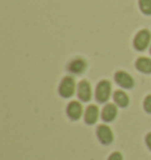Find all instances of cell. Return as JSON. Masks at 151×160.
I'll list each match as a JSON object with an SVG mask.
<instances>
[{"label":"cell","mask_w":151,"mask_h":160,"mask_svg":"<svg viewBox=\"0 0 151 160\" xmlns=\"http://www.w3.org/2000/svg\"><path fill=\"white\" fill-rule=\"evenodd\" d=\"M145 144H146V146H148V148L151 151V132L146 134V137H145Z\"/></svg>","instance_id":"2e32d148"},{"label":"cell","mask_w":151,"mask_h":160,"mask_svg":"<svg viewBox=\"0 0 151 160\" xmlns=\"http://www.w3.org/2000/svg\"><path fill=\"white\" fill-rule=\"evenodd\" d=\"M59 94L63 98H71L76 92V81L72 77H65L59 85Z\"/></svg>","instance_id":"3957f363"},{"label":"cell","mask_w":151,"mask_h":160,"mask_svg":"<svg viewBox=\"0 0 151 160\" xmlns=\"http://www.w3.org/2000/svg\"><path fill=\"white\" fill-rule=\"evenodd\" d=\"M117 105L116 104H106L102 111V119L105 122H111L116 119L117 117Z\"/></svg>","instance_id":"ba28073f"},{"label":"cell","mask_w":151,"mask_h":160,"mask_svg":"<svg viewBox=\"0 0 151 160\" xmlns=\"http://www.w3.org/2000/svg\"><path fill=\"white\" fill-rule=\"evenodd\" d=\"M107 160H123V155H122L121 152H113L110 154Z\"/></svg>","instance_id":"9a60e30c"},{"label":"cell","mask_w":151,"mask_h":160,"mask_svg":"<svg viewBox=\"0 0 151 160\" xmlns=\"http://www.w3.org/2000/svg\"><path fill=\"white\" fill-rule=\"evenodd\" d=\"M113 100H115V104L119 107H128L129 106V102H130V99H129V95L126 94L125 92L118 90L115 91L113 93Z\"/></svg>","instance_id":"7c38bea8"},{"label":"cell","mask_w":151,"mask_h":160,"mask_svg":"<svg viewBox=\"0 0 151 160\" xmlns=\"http://www.w3.org/2000/svg\"><path fill=\"white\" fill-rule=\"evenodd\" d=\"M97 137L103 145H110L113 141V133L107 125H99L97 127Z\"/></svg>","instance_id":"8992f818"},{"label":"cell","mask_w":151,"mask_h":160,"mask_svg":"<svg viewBox=\"0 0 151 160\" xmlns=\"http://www.w3.org/2000/svg\"><path fill=\"white\" fill-rule=\"evenodd\" d=\"M151 42V33L148 30H142L133 39V47L137 51H145Z\"/></svg>","instance_id":"7a4b0ae2"},{"label":"cell","mask_w":151,"mask_h":160,"mask_svg":"<svg viewBox=\"0 0 151 160\" xmlns=\"http://www.w3.org/2000/svg\"><path fill=\"white\" fill-rule=\"evenodd\" d=\"M111 82L109 80H102L98 82V85L96 87V99L98 102H101V104H104L106 102L107 100L110 99L111 97Z\"/></svg>","instance_id":"6da1fadb"},{"label":"cell","mask_w":151,"mask_h":160,"mask_svg":"<svg viewBox=\"0 0 151 160\" xmlns=\"http://www.w3.org/2000/svg\"><path fill=\"white\" fill-rule=\"evenodd\" d=\"M139 8L146 15H151V0H139Z\"/></svg>","instance_id":"4fadbf2b"},{"label":"cell","mask_w":151,"mask_h":160,"mask_svg":"<svg viewBox=\"0 0 151 160\" xmlns=\"http://www.w3.org/2000/svg\"><path fill=\"white\" fill-rule=\"evenodd\" d=\"M67 70L73 74H81L86 70V61L81 58H76L69 62Z\"/></svg>","instance_id":"9c48e42d"},{"label":"cell","mask_w":151,"mask_h":160,"mask_svg":"<svg viewBox=\"0 0 151 160\" xmlns=\"http://www.w3.org/2000/svg\"><path fill=\"white\" fill-rule=\"evenodd\" d=\"M77 95L81 101H90L92 98V88L87 80H81L77 86Z\"/></svg>","instance_id":"5b68a950"},{"label":"cell","mask_w":151,"mask_h":160,"mask_svg":"<svg viewBox=\"0 0 151 160\" xmlns=\"http://www.w3.org/2000/svg\"><path fill=\"white\" fill-rule=\"evenodd\" d=\"M150 53H151V45H150Z\"/></svg>","instance_id":"e0dca14e"},{"label":"cell","mask_w":151,"mask_h":160,"mask_svg":"<svg viewBox=\"0 0 151 160\" xmlns=\"http://www.w3.org/2000/svg\"><path fill=\"white\" fill-rule=\"evenodd\" d=\"M115 81L123 88H132L135 86V80L128 72L125 71H118L115 74Z\"/></svg>","instance_id":"277c9868"},{"label":"cell","mask_w":151,"mask_h":160,"mask_svg":"<svg viewBox=\"0 0 151 160\" xmlns=\"http://www.w3.org/2000/svg\"><path fill=\"white\" fill-rule=\"evenodd\" d=\"M98 117H99V110L96 105H90L85 110L84 120L87 125H93L98 120Z\"/></svg>","instance_id":"30bf717a"},{"label":"cell","mask_w":151,"mask_h":160,"mask_svg":"<svg viewBox=\"0 0 151 160\" xmlns=\"http://www.w3.org/2000/svg\"><path fill=\"white\" fill-rule=\"evenodd\" d=\"M66 113L71 120H78L83 115V106L79 101H71L66 107Z\"/></svg>","instance_id":"52a82bcc"},{"label":"cell","mask_w":151,"mask_h":160,"mask_svg":"<svg viewBox=\"0 0 151 160\" xmlns=\"http://www.w3.org/2000/svg\"><path fill=\"white\" fill-rule=\"evenodd\" d=\"M143 106H144V110H145L146 113L151 114V94H149L145 99H144Z\"/></svg>","instance_id":"5bb4252c"},{"label":"cell","mask_w":151,"mask_h":160,"mask_svg":"<svg viewBox=\"0 0 151 160\" xmlns=\"http://www.w3.org/2000/svg\"><path fill=\"white\" fill-rule=\"evenodd\" d=\"M136 68L142 73L150 74L151 73V59L146 57H141L136 60Z\"/></svg>","instance_id":"8fae6325"}]
</instances>
